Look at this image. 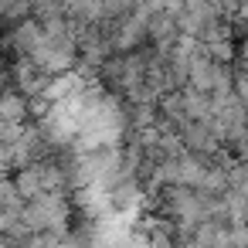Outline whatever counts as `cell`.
I'll return each instance as SVG.
<instances>
[{"instance_id": "obj_1", "label": "cell", "mask_w": 248, "mask_h": 248, "mask_svg": "<svg viewBox=\"0 0 248 248\" xmlns=\"http://www.w3.org/2000/svg\"><path fill=\"white\" fill-rule=\"evenodd\" d=\"M72 217L75 214L68 194H38L21 207V224L28 228V234H68Z\"/></svg>"}, {"instance_id": "obj_2", "label": "cell", "mask_w": 248, "mask_h": 248, "mask_svg": "<svg viewBox=\"0 0 248 248\" xmlns=\"http://www.w3.org/2000/svg\"><path fill=\"white\" fill-rule=\"evenodd\" d=\"M143 204H150V201H146L143 187L133 177H123L116 187L106 190V211H109V217L112 214H136Z\"/></svg>"}, {"instance_id": "obj_3", "label": "cell", "mask_w": 248, "mask_h": 248, "mask_svg": "<svg viewBox=\"0 0 248 248\" xmlns=\"http://www.w3.org/2000/svg\"><path fill=\"white\" fill-rule=\"evenodd\" d=\"M217 14L214 4H204V0H194V4H180L177 11V31L180 38H197V31Z\"/></svg>"}, {"instance_id": "obj_4", "label": "cell", "mask_w": 248, "mask_h": 248, "mask_svg": "<svg viewBox=\"0 0 248 248\" xmlns=\"http://www.w3.org/2000/svg\"><path fill=\"white\" fill-rule=\"evenodd\" d=\"M0 123H11V126L31 123V102L24 95H17L14 89H4L0 92Z\"/></svg>"}, {"instance_id": "obj_5", "label": "cell", "mask_w": 248, "mask_h": 248, "mask_svg": "<svg viewBox=\"0 0 248 248\" xmlns=\"http://www.w3.org/2000/svg\"><path fill=\"white\" fill-rule=\"evenodd\" d=\"M21 207H24V201H21V194L14 190L11 177H0V211H11V214H21Z\"/></svg>"}]
</instances>
